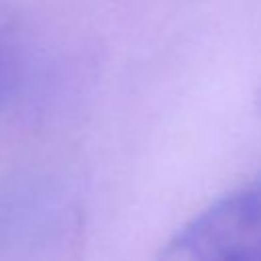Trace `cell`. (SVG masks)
<instances>
[{
    "label": "cell",
    "mask_w": 261,
    "mask_h": 261,
    "mask_svg": "<svg viewBox=\"0 0 261 261\" xmlns=\"http://www.w3.org/2000/svg\"><path fill=\"white\" fill-rule=\"evenodd\" d=\"M155 261H261V173L184 224Z\"/></svg>",
    "instance_id": "cell-1"
}]
</instances>
